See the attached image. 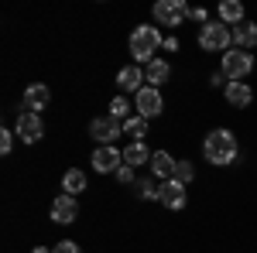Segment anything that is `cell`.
<instances>
[{
  "label": "cell",
  "mask_w": 257,
  "mask_h": 253,
  "mask_svg": "<svg viewBox=\"0 0 257 253\" xmlns=\"http://www.w3.org/2000/svg\"><path fill=\"white\" fill-rule=\"evenodd\" d=\"M202 154L206 161L213 164V168H226V164H233L240 157V144L233 130H226V127H216V130H209L206 140H202Z\"/></svg>",
  "instance_id": "1"
},
{
  "label": "cell",
  "mask_w": 257,
  "mask_h": 253,
  "mask_svg": "<svg viewBox=\"0 0 257 253\" xmlns=\"http://www.w3.org/2000/svg\"><path fill=\"white\" fill-rule=\"evenodd\" d=\"M131 59L134 62H155V55H158V48L165 45V38H161L158 28H151V24H138L134 31H131Z\"/></svg>",
  "instance_id": "2"
},
{
  "label": "cell",
  "mask_w": 257,
  "mask_h": 253,
  "mask_svg": "<svg viewBox=\"0 0 257 253\" xmlns=\"http://www.w3.org/2000/svg\"><path fill=\"white\" fill-rule=\"evenodd\" d=\"M199 48L202 52H230L233 48V28H226L223 21H209L199 28Z\"/></svg>",
  "instance_id": "3"
},
{
  "label": "cell",
  "mask_w": 257,
  "mask_h": 253,
  "mask_svg": "<svg viewBox=\"0 0 257 253\" xmlns=\"http://www.w3.org/2000/svg\"><path fill=\"white\" fill-rule=\"evenodd\" d=\"M219 72L230 79V82H243V79L254 72V55L250 52H240V48H230L223 55V69Z\"/></svg>",
  "instance_id": "4"
},
{
  "label": "cell",
  "mask_w": 257,
  "mask_h": 253,
  "mask_svg": "<svg viewBox=\"0 0 257 253\" xmlns=\"http://www.w3.org/2000/svg\"><path fill=\"white\" fill-rule=\"evenodd\" d=\"M123 134V123L120 120H113L110 113L106 117H96V120H89V137L96 140L99 147H113V140Z\"/></svg>",
  "instance_id": "5"
},
{
  "label": "cell",
  "mask_w": 257,
  "mask_h": 253,
  "mask_svg": "<svg viewBox=\"0 0 257 253\" xmlns=\"http://www.w3.org/2000/svg\"><path fill=\"white\" fill-rule=\"evenodd\" d=\"M185 18H189V7L182 0H158L155 4V21L161 28H178Z\"/></svg>",
  "instance_id": "6"
},
{
  "label": "cell",
  "mask_w": 257,
  "mask_h": 253,
  "mask_svg": "<svg viewBox=\"0 0 257 253\" xmlns=\"http://www.w3.org/2000/svg\"><path fill=\"white\" fill-rule=\"evenodd\" d=\"M134 110H138L144 120H155V117H161V110H165V99H161L158 89L144 86L138 96H134Z\"/></svg>",
  "instance_id": "7"
},
{
  "label": "cell",
  "mask_w": 257,
  "mask_h": 253,
  "mask_svg": "<svg viewBox=\"0 0 257 253\" xmlns=\"http://www.w3.org/2000/svg\"><path fill=\"white\" fill-rule=\"evenodd\" d=\"M48 103H52V89H48L45 82H31V86L24 89V96H21L24 113H41V110H48Z\"/></svg>",
  "instance_id": "8"
},
{
  "label": "cell",
  "mask_w": 257,
  "mask_h": 253,
  "mask_svg": "<svg viewBox=\"0 0 257 253\" xmlns=\"http://www.w3.org/2000/svg\"><path fill=\"white\" fill-rule=\"evenodd\" d=\"M14 134L21 137V144H38L45 137V123H41L38 113H21L18 123H14Z\"/></svg>",
  "instance_id": "9"
},
{
  "label": "cell",
  "mask_w": 257,
  "mask_h": 253,
  "mask_svg": "<svg viewBox=\"0 0 257 253\" xmlns=\"http://www.w3.org/2000/svg\"><path fill=\"white\" fill-rule=\"evenodd\" d=\"M93 168L99 175H117L123 168V151H117V147H96L93 151Z\"/></svg>",
  "instance_id": "10"
},
{
  "label": "cell",
  "mask_w": 257,
  "mask_h": 253,
  "mask_svg": "<svg viewBox=\"0 0 257 253\" xmlns=\"http://www.w3.org/2000/svg\"><path fill=\"white\" fill-rule=\"evenodd\" d=\"M158 188H161V195H158L161 205H168V209H175V212H178V209H185L189 195H185V185H182V181L172 178V181H161Z\"/></svg>",
  "instance_id": "11"
},
{
  "label": "cell",
  "mask_w": 257,
  "mask_h": 253,
  "mask_svg": "<svg viewBox=\"0 0 257 253\" xmlns=\"http://www.w3.org/2000/svg\"><path fill=\"white\" fill-rule=\"evenodd\" d=\"M52 219H55L59 226H69V222H76V219H79V205H76V198L62 192L59 198L52 202Z\"/></svg>",
  "instance_id": "12"
},
{
  "label": "cell",
  "mask_w": 257,
  "mask_h": 253,
  "mask_svg": "<svg viewBox=\"0 0 257 253\" xmlns=\"http://www.w3.org/2000/svg\"><path fill=\"white\" fill-rule=\"evenodd\" d=\"M223 96H226V103H230L233 110H243V106H250V103H254V89H250L247 82H226Z\"/></svg>",
  "instance_id": "13"
},
{
  "label": "cell",
  "mask_w": 257,
  "mask_h": 253,
  "mask_svg": "<svg viewBox=\"0 0 257 253\" xmlns=\"http://www.w3.org/2000/svg\"><path fill=\"white\" fill-rule=\"evenodd\" d=\"M117 86H120V93H134V96H138L141 89H144V69H138V65L120 69L117 72Z\"/></svg>",
  "instance_id": "14"
},
{
  "label": "cell",
  "mask_w": 257,
  "mask_h": 253,
  "mask_svg": "<svg viewBox=\"0 0 257 253\" xmlns=\"http://www.w3.org/2000/svg\"><path fill=\"white\" fill-rule=\"evenodd\" d=\"M175 157L168 154V151H155L151 154V175L161 178V181H172V175H175Z\"/></svg>",
  "instance_id": "15"
},
{
  "label": "cell",
  "mask_w": 257,
  "mask_h": 253,
  "mask_svg": "<svg viewBox=\"0 0 257 253\" xmlns=\"http://www.w3.org/2000/svg\"><path fill=\"white\" fill-rule=\"evenodd\" d=\"M233 48H240V52L257 48V24L254 21H243V24L233 28Z\"/></svg>",
  "instance_id": "16"
},
{
  "label": "cell",
  "mask_w": 257,
  "mask_h": 253,
  "mask_svg": "<svg viewBox=\"0 0 257 253\" xmlns=\"http://www.w3.org/2000/svg\"><path fill=\"white\" fill-rule=\"evenodd\" d=\"M168 76H172V65L165 59H155V62L144 65V82H148L151 89H158L161 82H168Z\"/></svg>",
  "instance_id": "17"
},
{
  "label": "cell",
  "mask_w": 257,
  "mask_h": 253,
  "mask_svg": "<svg viewBox=\"0 0 257 253\" xmlns=\"http://www.w3.org/2000/svg\"><path fill=\"white\" fill-rule=\"evenodd\" d=\"M219 21L226 24V28H237V24H243V4L240 0H223L219 4Z\"/></svg>",
  "instance_id": "18"
},
{
  "label": "cell",
  "mask_w": 257,
  "mask_h": 253,
  "mask_svg": "<svg viewBox=\"0 0 257 253\" xmlns=\"http://www.w3.org/2000/svg\"><path fill=\"white\" fill-rule=\"evenodd\" d=\"M144 161H151V151H148V144L144 140H131L127 147H123V164H131V168H138Z\"/></svg>",
  "instance_id": "19"
},
{
  "label": "cell",
  "mask_w": 257,
  "mask_h": 253,
  "mask_svg": "<svg viewBox=\"0 0 257 253\" xmlns=\"http://www.w3.org/2000/svg\"><path fill=\"white\" fill-rule=\"evenodd\" d=\"M62 192L72 195V198H76L79 192H86V175H82L79 168H69V171L62 175Z\"/></svg>",
  "instance_id": "20"
},
{
  "label": "cell",
  "mask_w": 257,
  "mask_h": 253,
  "mask_svg": "<svg viewBox=\"0 0 257 253\" xmlns=\"http://www.w3.org/2000/svg\"><path fill=\"white\" fill-rule=\"evenodd\" d=\"M123 134L134 137V140H144V134H148V120L141 117V113H134V117L123 120Z\"/></svg>",
  "instance_id": "21"
},
{
  "label": "cell",
  "mask_w": 257,
  "mask_h": 253,
  "mask_svg": "<svg viewBox=\"0 0 257 253\" xmlns=\"http://www.w3.org/2000/svg\"><path fill=\"white\" fill-rule=\"evenodd\" d=\"M110 117H113V120H120V123H123L127 117H134V113H131V99H127V96L110 99Z\"/></svg>",
  "instance_id": "22"
},
{
  "label": "cell",
  "mask_w": 257,
  "mask_h": 253,
  "mask_svg": "<svg viewBox=\"0 0 257 253\" xmlns=\"http://www.w3.org/2000/svg\"><path fill=\"white\" fill-rule=\"evenodd\" d=\"M175 181H182V185H189V181H192V178H196V168H192V161H178L175 164Z\"/></svg>",
  "instance_id": "23"
},
{
  "label": "cell",
  "mask_w": 257,
  "mask_h": 253,
  "mask_svg": "<svg viewBox=\"0 0 257 253\" xmlns=\"http://www.w3.org/2000/svg\"><path fill=\"white\" fill-rule=\"evenodd\" d=\"M14 137H18V134H11V130H0V154H4V157L14 151Z\"/></svg>",
  "instance_id": "24"
},
{
  "label": "cell",
  "mask_w": 257,
  "mask_h": 253,
  "mask_svg": "<svg viewBox=\"0 0 257 253\" xmlns=\"http://www.w3.org/2000/svg\"><path fill=\"white\" fill-rule=\"evenodd\" d=\"M138 188H141V198H158V195H161V188H155V181H151V178H148V181H141Z\"/></svg>",
  "instance_id": "25"
},
{
  "label": "cell",
  "mask_w": 257,
  "mask_h": 253,
  "mask_svg": "<svg viewBox=\"0 0 257 253\" xmlns=\"http://www.w3.org/2000/svg\"><path fill=\"white\" fill-rule=\"evenodd\" d=\"M134 178H138V175H134V168H131V164H123V168L117 171V181H120V185H134Z\"/></svg>",
  "instance_id": "26"
},
{
  "label": "cell",
  "mask_w": 257,
  "mask_h": 253,
  "mask_svg": "<svg viewBox=\"0 0 257 253\" xmlns=\"http://www.w3.org/2000/svg\"><path fill=\"white\" fill-rule=\"evenodd\" d=\"M189 21H199V24H209V11H206V7H189Z\"/></svg>",
  "instance_id": "27"
},
{
  "label": "cell",
  "mask_w": 257,
  "mask_h": 253,
  "mask_svg": "<svg viewBox=\"0 0 257 253\" xmlns=\"http://www.w3.org/2000/svg\"><path fill=\"white\" fill-rule=\"evenodd\" d=\"M52 253H82V250L72 243V239H62V243H55V246H52Z\"/></svg>",
  "instance_id": "28"
},
{
  "label": "cell",
  "mask_w": 257,
  "mask_h": 253,
  "mask_svg": "<svg viewBox=\"0 0 257 253\" xmlns=\"http://www.w3.org/2000/svg\"><path fill=\"white\" fill-rule=\"evenodd\" d=\"M209 82H213V86H223V89H226V82H230V79L223 76V72H213V76H209Z\"/></svg>",
  "instance_id": "29"
},
{
  "label": "cell",
  "mask_w": 257,
  "mask_h": 253,
  "mask_svg": "<svg viewBox=\"0 0 257 253\" xmlns=\"http://www.w3.org/2000/svg\"><path fill=\"white\" fill-rule=\"evenodd\" d=\"M161 48H165V52H178V38H165Z\"/></svg>",
  "instance_id": "30"
},
{
  "label": "cell",
  "mask_w": 257,
  "mask_h": 253,
  "mask_svg": "<svg viewBox=\"0 0 257 253\" xmlns=\"http://www.w3.org/2000/svg\"><path fill=\"white\" fill-rule=\"evenodd\" d=\"M31 253H52V250H45V246H35V250H31Z\"/></svg>",
  "instance_id": "31"
}]
</instances>
